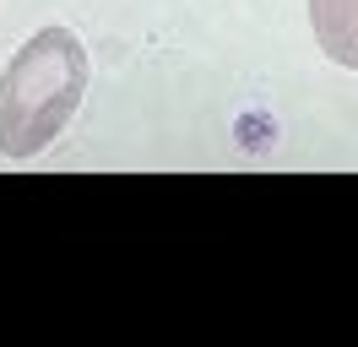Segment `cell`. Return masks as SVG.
Returning <instances> with one entry per match:
<instances>
[{"label": "cell", "instance_id": "obj_2", "mask_svg": "<svg viewBox=\"0 0 358 347\" xmlns=\"http://www.w3.org/2000/svg\"><path fill=\"white\" fill-rule=\"evenodd\" d=\"M310 27L336 65L358 71V0H310Z\"/></svg>", "mask_w": 358, "mask_h": 347}, {"label": "cell", "instance_id": "obj_1", "mask_svg": "<svg viewBox=\"0 0 358 347\" xmlns=\"http://www.w3.org/2000/svg\"><path fill=\"white\" fill-rule=\"evenodd\" d=\"M87 92V49L71 27H38L0 76V152L38 157Z\"/></svg>", "mask_w": 358, "mask_h": 347}]
</instances>
